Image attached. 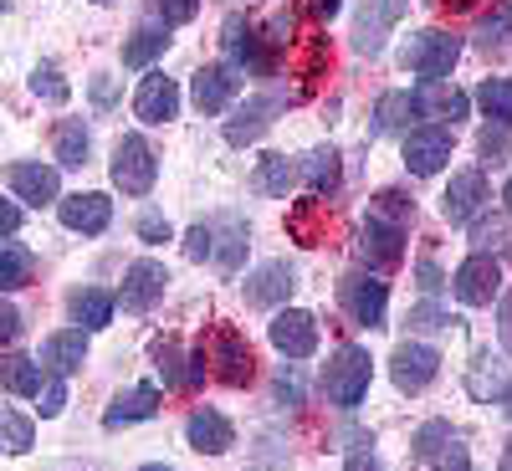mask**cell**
<instances>
[{
  "mask_svg": "<svg viewBox=\"0 0 512 471\" xmlns=\"http://www.w3.org/2000/svg\"><path fill=\"white\" fill-rule=\"evenodd\" d=\"M436 374H441V354H436L431 344H415V338H405V344L390 354V379H395V390H405V395L425 390Z\"/></svg>",
  "mask_w": 512,
  "mask_h": 471,
  "instance_id": "11",
  "label": "cell"
},
{
  "mask_svg": "<svg viewBox=\"0 0 512 471\" xmlns=\"http://www.w3.org/2000/svg\"><path fill=\"white\" fill-rule=\"evenodd\" d=\"M292 185H297V159H287V154H262L256 159V169H251V190L256 195L282 200Z\"/></svg>",
  "mask_w": 512,
  "mask_h": 471,
  "instance_id": "29",
  "label": "cell"
},
{
  "mask_svg": "<svg viewBox=\"0 0 512 471\" xmlns=\"http://www.w3.org/2000/svg\"><path fill=\"white\" fill-rule=\"evenodd\" d=\"M277 405H287V410L303 405V374H297V364H292V359H287V369L277 374Z\"/></svg>",
  "mask_w": 512,
  "mask_h": 471,
  "instance_id": "46",
  "label": "cell"
},
{
  "mask_svg": "<svg viewBox=\"0 0 512 471\" xmlns=\"http://www.w3.org/2000/svg\"><path fill=\"white\" fill-rule=\"evenodd\" d=\"M31 93L41 98V103H67L72 98V88H67V77L57 72V62H36V72H31Z\"/></svg>",
  "mask_w": 512,
  "mask_h": 471,
  "instance_id": "41",
  "label": "cell"
},
{
  "mask_svg": "<svg viewBox=\"0 0 512 471\" xmlns=\"http://www.w3.org/2000/svg\"><path fill=\"white\" fill-rule=\"evenodd\" d=\"M21 231V205L0 195V236H16Z\"/></svg>",
  "mask_w": 512,
  "mask_h": 471,
  "instance_id": "54",
  "label": "cell"
},
{
  "mask_svg": "<svg viewBox=\"0 0 512 471\" xmlns=\"http://www.w3.org/2000/svg\"><path fill=\"white\" fill-rule=\"evenodd\" d=\"M164 47H169V26H139L134 36L123 41V67L144 72V67H154L164 57Z\"/></svg>",
  "mask_w": 512,
  "mask_h": 471,
  "instance_id": "31",
  "label": "cell"
},
{
  "mask_svg": "<svg viewBox=\"0 0 512 471\" xmlns=\"http://www.w3.org/2000/svg\"><path fill=\"white\" fill-rule=\"evenodd\" d=\"M359 251H364V262L374 272H390L400 256H405V226H390V221L369 216L364 231H359Z\"/></svg>",
  "mask_w": 512,
  "mask_h": 471,
  "instance_id": "23",
  "label": "cell"
},
{
  "mask_svg": "<svg viewBox=\"0 0 512 471\" xmlns=\"http://www.w3.org/2000/svg\"><path fill=\"white\" fill-rule=\"evenodd\" d=\"M134 231H139V241H144V246H164L169 236H175V231H169V221L159 216V210H144V216L134 221Z\"/></svg>",
  "mask_w": 512,
  "mask_h": 471,
  "instance_id": "47",
  "label": "cell"
},
{
  "mask_svg": "<svg viewBox=\"0 0 512 471\" xmlns=\"http://www.w3.org/2000/svg\"><path fill=\"white\" fill-rule=\"evenodd\" d=\"M338 175H344V169H338V149H333V144L313 149L303 164H297V180H303L313 195H333V190H338Z\"/></svg>",
  "mask_w": 512,
  "mask_h": 471,
  "instance_id": "32",
  "label": "cell"
},
{
  "mask_svg": "<svg viewBox=\"0 0 512 471\" xmlns=\"http://www.w3.org/2000/svg\"><path fill=\"white\" fill-rule=\"evenodd\" d=\"M405 6H410V0H364L359 16H354V52L379 57L384 41H390V31L400 26Z\"/></svg>",
  "mask_w": 512,
  "mask_h": 471,
  "instance_id": "8",
  "label": "cell"
},
{
  "mask_svg": "<svg viewBox=\"0 0 512 471\" xmlns=\"http://www.w3.org/2000/svg\"><path fill=\"white\" fill-rule=\"evenodd\" d=\"M344 471H384V466H379L374 446H354V451H349V461H344Z\"/></svg>",
  "mask_w": 512,
  "mask_h": 471,
  "instance_id": "53",
  "label": "cell"
},
{
  "mask_svg": "<svg viewBox=\"0 0 512 471\" xmlns=\"http://www.w3.org/2000/svg\"><path fill=\"white\" fill-rule=\"evenodd\" d=\"M502 200H507V216H512V180H507V190H502Z\"/></svg>",
  "mask_w": 512,
  "mask_h": 471,
  "instance_id": "58",
  "label": "cell"
},
{
  "mask_svg": "<svg viewBox=\"0 0 512 471\" xmlns=\"http://www.w3.org/2000/svg\"><path fill=\"white\" fill-rule=\"evenodd\" d=\"M57 216H62V226H67V231L98 236V231H108V221H113V200H108L103 190L62 195V200H57Z\"/></svg>",
  "mask_w": 512,
  "mask_h": 471,
  "instance_id": "19",
  "label": "cell"
},
{
  "mask_svg": "<svg viewBox=\"0 0 512 471\" xmlns=\"http://www.w3.org/2000/svg\"><path fill=\"white\" fill-rule=\"evenodd\" d=\"M410 98H415V118H436L441 128H446V123H461L466 113H472V98H466L461 88H451L446 77L420 82V88H415Z\"/></svg>",
  "mask_w": 512,
  "mask_h": 471,
  "instance_id": "18",
  "label": "cell"
},
{
  "mask_svg": "<svg viewBox=\"0 0 512 471\" xmlns=\"http://www.w3.org/2000/svg\"><path fill=\"white\" fill-rule=\"evenodd\" d=\"M164 287H169L164 262H149V256H139V262L123 272L118 303H123V313H149V308L159 303V297H164Z\"/></svg>",
  "mask_w": 512,
  "mask_h": 471,
  "instance_id": "12",
  "label": "cell"
},
{
  "mask_svg": "<svg viewBox=\"0 0 512 471\" xmlns=\"http://www.w3.org/2000/svg\"><path fill=\"white\" fill-rule=\"evenodd\" d=\"M93 98H98V108L113 103V82H108V77H93Z\"/></svg>",
  "mask_w": 512,
  "mask_h": 471,
  "instance_id": "55",
  "label": "cell"
},
{
  "mask_svg": "<svg viewBox=\"0 0 512 471\" xmlns=\"http://www.w3.org/2000/svg\"><path fill=\"white\" fill-rule=\"evenodd\" d=\"M185 441H190L200 456H226L231 441H236V425H231L221 410H190V420H185Z\"/></svg>",
  "mask_w": 512,
  "mask_h": 471,
  "instance_id": "24",
  "label": "cell"
},
{
  "mask_svg": "<svg viewBox=\"0 0 512 471\" xmlns=\"http://www.w3.org/2000/svg\"><path fill=\"white\" fill-rule=\"evenodd\" d=\"M210 359H216V379L231 384V390H241V384H251V344L236 333V328H216L210 333Z\"/></svg>",
  "mask_w": 512,
  "mask_h": 471,
  "instance_id": "15",
  "label": "cell"
},
{
  "mask_svg": "<svg viewBox=\"0 0 512 471\" xmlns=\"http://www.w3.org/2000/svg\"><path fill=\"white\" fill-rule=\"evenodd\" d=\"M410 118H415V98H410L405 88H395V93H384V98L374 103L369 134H374V139H379V134H395V128H410Z\"/></svg>",
  "mask_w": 512,
  "mask_h": 471,
  "instance_id": "34",
  "label": "cell"
},
{
  "mask_svg": "<svg viewBox=\"0 0 512 471\" xmlns=\"http://www.w3.org/2000/svg\"><path fill=\"white\" fill-rule=\"evenodd\" d=\"M6 185H11V195H21L26 205H52V200H62V175L52 164H41V159H16L11 169H6Z\"/></svg>",
  "mask_w": 512,
  "mask_h": 471,
  "instance_id": "14",
  "label": "cell"
},
{
  "mask_svg": "<svg viewBox=\"0 0 512 471\" xmlns=\"http://www.w3.org/2000/svg\"><path fill=\"white\" fill-rule=\"evenodd\" d=\"M6 6H11V0H0V11H6Z\"/></svg>",
  "mask_w": 512,
  "mask_h": 471,
  "instance_id": "62",
  "label": "cell"
},
{
  "mask_svg": "<svg viewBox=\"0 0 512 471\" xmlns=\"http://www.w3.org/2000/svg\"><path fill=\"white\" fill-rule=\"evenodd\" d=\"M507 410H512V390H507Z\"/></svg>",
  "mask_w": 512,
  "mask_h": 471,
  "instance_id": "61",
  "label": "cell"
},
{
  "mask_svg": "<svg viewBox=\"0 0 512 471\" xmlns=\"http://www.w3.org/2000/svg\"><path fill=\"white\" fill-rule=\"evenodd\" d=\"M221 47H226L231 67H241V72H251V77H272L277 62H282V47H277L267 31H256L246 16H226Z\"/></svg>",
  "mask_w": 512,
  "mask_h": 471,
  "instance_id": "2",
  "label": "cell"
},
{
  "mask_svg": "<svg viewBox=\"0 0 512 471\" xmlns=\"http://www.w3.org/2000/svg\"><path fill=\"white\" fill-rule=\"evenodd\" d=\"M134 113L144 123H169V118H180V82L169 77V72H149L139 82V93H134Z\"/></svg>",
  "mask_w": 512,
  "mask_h": 471,
  "instance_id": "21",
  "label": "cell"
},
{
  "mask_svg": "<svg viewBox=\"0 0 512 471\" xmlns=\"http://www.w3.org/2000/svg\"><path fill=\"white\" fill-rule=\"evenodd\" d=\"M369 379H374L369 349L344 344V349L323 364V395H328V405H338V410H354V405L369 395Z\"/></svg>",
  "mask_w": 512,
  "mask_h": 471,
  "instance_id": "1",
  "label": "cell"
},
{
  "mask_svg": "<svg viewBox=\"0 0 512 471\" xmlns=\"http://www.w3.org/2000/svg\"><path fill=\"white\" fill-rule=\"evenodd\" d=\"M154 369H159V379H164V390H190V354H180V338H159L154 344Z\"/></svg>",
  "mask_w": 512,
  "mask_h": 471,
  "instance_id": "35",
  "label": "cell"
},
{
  "mask_svg": "<svg viewBox=\"0 0 512 471\" xmlns=\"http://www.w3.org/2000/svg\"><path fill=\"white\" fill-rule=\"evenodd\" d=\"M507 390H512V359H502L492 349H477L472 369H466V395L492 405V400H507Z\"/></svg>",
  "mask_w": 512,
  "mask_h": 471,
  "instance_id": "16",
  "label": "cell"
},
{
  "mask_svg": "<svg viewBox=\"0 0 512 471\" xmlns=\"http://www.w3.org/2000/svg\"><path fill=\"white\" fill-rule=\"evenodd\" d=\"M297 287V267L292 262H267L246 277V303L251 308H287V297Z\"/></svg>",
  "mask_w": 512,
  "mask_h": 471,
  "instance_id": "22",
  "label": "cell"
},
{
  "mask_svg": "<svg viewBox=\"0 0 512 471\" xmlns=\"http://www.w3.org/2000/svg\"><path fill=\"white\" fill-rule=\"evenodd\" d=\"M154 180H159V159H154L149 139L144 134H123L113 144V185L123 195H149Z\"/></svg>",
  "mask_w": 512,
  "mask_h": 471,
  "instance_id": "4",
  "label": "cell"
},
{
  "mask_svg": "<svg viewBox=\"0 0 512 471\" xmlns=\"http://www.w3.org/2000/svg\"><path fill=\"white\" fill-rule=\"evenodd\" d=\"M472 251H482V256L512 251V221H507V216H482V221L472 226Z\"/></svg>",
  "mask_w": 512,
  "mask_h": 471,
  "instance_id": "39",
  "label": "cell"
},
{
  "mask_svg": "<svg viewBox=\"0 0 512 471\" xmlns=\"http://www.w3.org/2000/svg\"><path fill=\"white\" fill-rule=\"evenodd\" d=\"M369 216H379V221H390V226H405V231H410V221H415V200L400 195V190H379L374 205H369Z\"/></svg>",
  "mask_w": 512,
  "mask_h": 471,
  "instance_id": "42",
  "label": "cell"
},
{
  "mask_svg": "<svg viewBox=\"0 0 512 471\" xmlns=\"http://www.w3.org/2000/svg\"><path fill=\"white\" fill-rule=\"evenodd\" d=\"M497 471H512V441H507V451H502V466Z\"/></svg>",
  "mask_w": 512,
  "mask_h": 471,
  "instance_id": "57",
  "label": "cell"
},
{
  "mask_svg": "<svg viewBox=\"0 0 512 471\" xmlns=\"http://www.w3.org/2000/svg\"><path fill=\"white\" fill-rule=\"evenodd\" d=\"M512 47V0H497V6L477 21V52L502 57Z\"/></svg>",
  "mask_w": 512,
  "mask_h": 471,
  "instance_id": "33",
  "label": "cell"
},
{
  "mask_svg": "<svg viewBox=\"0 0 512 471\" xmlns=\"http://www.w3.org/2000/svg\"><path fill=\"white\" fill-rule=\"evenodd\" d=\"M482 205H487V175H482V169H456L446 195H441V216L451 226H466Z\"/></svg>",
  "mask_w": 512,
  "mask_h": 471,
  "instance_id": "17",
  "label": "cell"
},
{
  "mask_svg": "<svg viewBox=\"0 0 512 471\" xmlns=\"http://www.w3.org/2000/svg\"><path fill=\"white\" fill-rule=\"evenodd\" d=\"M236 93H241V72L231 62H205L190 82V98H195L200 113H226Z\"/></svg>",
  "mask_w": 512,
  "mask_h": 471,
  "instance_id": "13",
  "label": "cell"
},
{
  "mask_svg": "<svg viewBox=\"0 0 512 471\" xmlns=\"http://www.w3.org/2000/svg\"><path fill=\"white\" fill-rule=\"evenodd\" d=\"M185 256H190V262H205V256H210V221L185 231Z\"/></svg>",
  "mask_w": 512,
  "mask_h": 471,
  "instance_id": "51",
  "label": "cell"
},
{
  "mask_svg": "<svg viewBox=\"0 0 512 471\" xmlns=\"http://www.w3.org/2000/svg\"><path fill=\"white\" fill-rule=\"evenodd\" d=\"M415 282H420V292H425V297H436V292H441V287H446L451 277H446V272H441V267L431 262V256H420V267H415Z\"/></svg>",
  "mask_w": 512,
  "mask_h": 471,
  "instance_id": "48",
  "label": "cell"
},
{
  "mask_svg": "<svg viewBox=\"0 0 512 471\" xmlns=\"http://www.w3.org/2000/svg\"><path fill=\"white\" fill-rule=\"evenodd\" d=\"M52 149H57V159L67 164V169H82L93 159V128L82 123V118H62L57 128H52Z\"/></svg>",
  "mask_w": 512,
  "mask_h": 471,
  "instance_id": "30",
  "label": "cell"
},
{
  "mask_svg": "<svg viewBox=\"0 0 512 471\" xmlns=\"http://www.w3.org/2000/svg\"><path fill=\"white\" fill-rule=\"evenodd\" d=\"M338 303L359 328H384V308H390V287L369 272H349L338 282Z\"/></svg>",
  "mask_w": 512,
  "mask_h": 471,
  "instance_id": "7",
  "label": "cell"
},
{
  "mask_svg": "<svg viewBox=\"0 0 512 471\" xmlns=\"http://www.w3.org/2000/svg\"><path fill=\"white\" fill-rule=\"evenodd\" d=\"M297 98H303V93H262V98H251L241 113H231L226 118V144H256V139H262L267 134V128L277 123V113L287 108V103H297Z\"/></svg>",
  "mask_w": 512,
  "mask_h": 471,
  "instance_id": "9",
  "label": "cell"
},
{
  "mask_svg": "<svg viewBox=\"0 0 512 471\" xmlns=\"http://www.w3.org/2000/svg\"><path fill=\"white\" fill-rule=\"evenodd\" d=\"M272 344H277L292 364L308 359V354L318 349V318L303 313V308H282V313L272 318Z\"/></svg>",
  "mask_w": 512,
  "mask_h": 471,
  "instance_id": "20",
  "label": "cell"
},
{
  "mask_svg": "<svg viewBox=\"0 0 512 471\" xmlns=\"http://www.w3.org/2000/svg\"><path fill=\"white\" fill-rule=\"evenodd\" d=\"M410 456L425 461L431 471H472V451H466V441L451 420H425L410 436Z\"/></svg>",
  "mask_w": 512,
  "mask_h": 471,
  "instance_id": "3",
  "label": "cell"
},
{
  "mask_svg": "<svg viewBox=\"0 0 512 471\" xmlns=\"http://www.w3.org/2000/svg\"><path fill=\"white\" fill-rule=\"evenodd\" d=\"M497 338H502V349L512 354V292H502V303H497Z\"/></svg>",
  "mask_w": 512,
  "mask_h": 471,
  "instance_id": "52",
  "label": "cell"
},
{
  "mask_svg": "<svg viewBox=\"0 0 512 471\" xmlns=\"http://www.w3.org/2000/svg\"><path fill=\"white\" fill-rule=\"evenodd\" d=\"M338 6H344V0H313V16H318V21H333Z\"/></svg>",
  "mask_w": 512,
  "mask_h": 471,
  "instance_id": "56",
  "label": "cell"
},
{
  "mask_svg": "<svg viewBox=\"0 0 512 471\" xmlns=\"http://www.w3.org/2000/svg\"><path fill=\"white\" fill-rule=\"evenodd\" d=\"M21 308L16 303H6V297H0V344H16V338H21Z\"/></svg>",
  "mask_w": 512,
  "mask_h": 471,
  "instance_id": "49",
  "label": "cell"
},
{
  "mask_svg": "<svg viewBox=\"0 0 512 471\" xmlns=\"http://www.w3.org/2000/svg\"><path fill=\"white\" fill-rule=\"evenodd\" d=\"M31 441H36V425L26 415H16L11 405H0V451H6V456H26Z\"/></svg>",
  "mask_w": 512,
  "mask_h": 471,
  "instance_id": "38",
  "label": "cell"
},
{
  "mask_svg": "<svg viewBox=\"0 0 512 471\" xmlns=\"http://www.w3.org/2000/svg\"><path fill=\"white\" fill-rule=\"evenodd\" d=\"M149 415H159V384H128V390L113 395V405L103 410V425L118 431V425H139Z\"/></svg>",
  "mask_w": 512,
  "mask_h": 471,
  "instance_id": "26",
  "label": "cell"
},
{
  "mask_svg": "<svg viewBox=\"0 0 512 471\" xmlns=\"http://www.w3.org/2000/svg\"><path fill=\"white\" fill-rule=\"evenodd\" d=\"M246 221L241 216H221V221H210V256H216V267L226 272V277H236L241 272V262H246Z\"/></svg>",
  "mask_w": 512,
  "mask_h": 471,
  "instance_id": "25",
  "label": "cell"
},
{
  "mask_svg": "<svg viewBox=\"0 0 512 471\" xmlns=\"http://www.w3.org/2000/svg\"><path fill=\"white\" fill-rule=\"evenodd\" d=\"M456 6H472V0H456Z\"/></svg>",
  "mask_w": 512,
  "mask_h": 471,
  "instance_id": "63",
  "label": "cell"
},
{
  "mask_svg": "<svg viewBox=\"0 0 512 471\" xmlns=\"http://www.w3.org/2000/svg\"><path fill=\"white\" fill-rule=\"evenodd\" d=\"M477 103H482L487 123H512V77H487L477 88Z\"/></svg>",
  "mask_w": 512,
  "mask_h": 471,
  "instance_id": "40",
  "label": "cell"
},
{
  "mask_svg": "<svg viewBox=\"0 0 512 471\" xmlns=\"http://www.w3.org/2000/svg\"><path fill=\"white\" fill-rule=\"evenodd\" d=\"M159 11H164V26H185V21H195L200 0H159Z\"/></svg>",
  "mask_w": 512,
  "mask_h": 471,
  "instance_id": "50",
  "label": "cell"
},
{
  "mask_svg": "<svg viewBox=\"0 0 512 471\" xmlns=\"http://www.w3.org/2000/svg\"><path fill=\"white\" fill-rule=\"evenodd\" d=\"M477 144H482V159L502 164V159H507V149H512V123H487Z\"/></svg>",
  "mask_w": 512,
  "mask_h": 471,
  "instance_id": "44",
  "label": "cell"
},
{
  "mask_svg": "<svg viewBox=\"0 0 512 471\" xmlns=\"http://www.w3.org/2000/svg\"><path fill=\"white\" fill-rule=\"evenodd\" d=\"M139 471H175V466H159V461H149V466H139Z\"/></svg>",
  "mask_w": 512,
  "mask_h": 471,
  "instance_id": "59",
  "label": "cell"
},
{
  "mask_svg": "<svg viewBox=\"0 0 512 471\" xmlns=\"http://www.w3.org/2000/svg\"><path fill=\"white\" fill-rule=\"evenodd\" d=\"M0 384H6L11 395L36 400V390H41V369H36V359H31V354H11V359H0Z\"/></svg>",
  "mask_w": 512,
  "mask_h": 471,
  "instance_id": "37",
  "label": "cell"
},
{
  "mask_svg": "<svg viewBox=\"0 0 512 471\" xmlns=\"http://www.w3.org/2000/svg\"><path fill=\"white\" fill-rule=\"evenodd\" d=\"M93 6H113V0H93Z\"/></svg>",
  "mask_w": 512,
  "mask_h": 471,
  "instance_id": "60",
  "label": "cell"
},
{
  "mask_svg": "<svg viewBox=\"0 0 512 471\" xmlns=\"http://www.w3.org/2000/svg\"><path fill=\"white\" fill-rule=\"evenodd\" d=\"M113 308H118V297L103 292V287H72V292H67V313H72V323H77L82 333L108 328V323H113Z\"/></svg>",
  "mask_w": 512,
  "mask_h": 471,
  "instance_id": "27",
  "label": "cell"
},
{
  "mask_svg": "<svg viewBox=\"0 0 512 471\" xmlns=\"http://www.w3.org/2000/svg\"><path fill=\"white\" fill-rule=\"evenodd\" d=\"M41 364H47L52 374H77L82 364H88V333L82 328H62V333H52L47 344H41V354H36Z\"/></svg>",
  "mask_w": 512,
  "mask_h": 471,
  "instance_id": "28",
  "label": "cell"
},
{
  "mask_svg": "<svg viewBox=\"0 0 512 471\" xmlns=\"http://www.w3.org/2000/svg\"><path fill=\"white\" fill-rule=\"evenodd\" d=\"M451 164V128L441 123H425V128H410L405 134V169L410 175H441Z\"/></svg>",
  "mask_w": 512,
  "mask_h": 471,
  "instance_id": "10",
  "label": "cell"
},
{
  "mask_svg": "<svg viewBox=\"0 0 512 471\" xmlns=\"http://www.w3.org/2000/svg\"><path fill=\"white\" fill-rule=\"evenodd\" d=\"M410 328L415 333H436V328H451V313L436 303V297H425V303L410 308Z\"/></svg>",
  "mask_w": 512,
  "mask_h": 471,
  "instance_id": "43",
  "label": "cell"
},
{
  "mask_svg": "<svg viewBox=\"0 0 512 471\" xmlns=\"http://www.w3.org/2000/svg\"><path fill=\"white\" fill-rule=\"evenodd\" d=\"M451 292H456V303H466V308H487L492 297H502V262H497V256L472 251L451 272Z\"/></svg>",
  "mask_w": 512,
  "mask_h": 471,
  "instance_id": "6",
  "label": "cell"
},
{
  "mask_svg": "<svg viewBox=\"0 0 512 471\" xmlns=\"http://www.w3.org/2000/svg\"><path fill=\"white\" fill-rule=\"evenodd\" d=\"M36 410H41V420H52V415L67 410V384H62V374H57L52 384H41V390H36Z\"/></svg>",
  "mask_w": 512,
  "mask_h": 471,
  "instance_id": "45",
  "label": "cell"
},
{
  "mask_svg": "<svg viewBox=\"0 0 512 471\" xmlns=\"http://www.w3.org/2000/svg\"><path fill=\"white\" fill-rule=\"evenodd\" d=\"M461 57V36L456 31H415L410 47H405V67L420 77V82H436L456 67Z\"/></svg>",
  "mask_w": 512,
  "mask_h": 471,
  "instance_id": "5",
  "label": "cell"
},
{
  "mask_svg": "<svg viewBox=\"0 0 512 471\" xmlns=\"http://www.w3.org/2000/svg\"><path fill=\"white\" fill-rule=\"evenodd\" d=\"M31 272H36V256H31L21 241H0V292L26 287Z\"/></svg>",
  "mask_w": 512,
  "mask_h": 471,
  "instance_id": "36",
  "label": "cell"
}]
</instances>
